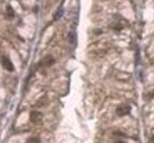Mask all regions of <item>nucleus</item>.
Masks as SVG:
<instances>
[{
	"mask_svg": "<svg viewBox=\"0 0 154 143\" xmlns=\"http://www.w3.org/2000/svg\"><path fill=\"white\" fill-rule=\"evenodd\" d=\"M54 64H55V58L51 55H48V56H45L42 61H39L38 66L39 67H49V66H51Z\"/></svg>",
	"mask_w": 154,
	"mask_h": 143,
	"instance_id": "1",
	"label": "nucleus"
},
{
	"mask_svg": "<svg viewBox=\"0 0 154 143\" xmlns=\"http://www.w3.org/2000/svg\"><path fill=\"white\" fill-rule=\"evenodd\" d=\"M131 110L132 109H131L129 105H119L116 108V115L120 116V117H122V116H126V115L131 114Z\"/></svg>",
	"mask_w": 154,
	"mask_h": 143,
	"instance_id": "2",
	"label": "nucleus"
},
{
	"mask_svg": "<svg viewBox=\"0 0 154 143\" xmlns=\"http://www.w3.org/2000/svg\"><path fill=\"white\" fill-rule=\"evenodd\" d=\"M42 120H43V114L40 111H37V110L31 111V114H30V121L31 122L37 124V123L42 122Z\"/></svg>",
	"mask_w": 154,
	"mask_h": 143,
	"instance_id": "3",
	"label": "nucleus"
},
{
	"mask_svg": "<svg viewBox=\"0 0 154 143\" xmlns=\"http://www.w3.org/2000/svg\"><path fill=\"white\" fill-rule=\"evenodd\" d=\"M1 65H2V67L4 69H6L7 71H10V72H12L13 70H14V66H13V63L11 61V59H8L7 57H1Z\"/></svg>",
	"mask_w": 154,
	"mask_h": 143,
	"instance_id": "4",
	"label": "nucleus"
},
{
	"mask_svg": "<svg viewBox=\"0 0 154 143\" xmlns=\"http://www.w3.org/2000/svg\"><path fill=\"white\" fill-rule=\"evenodd\" d=\"M5 16H6L7 19H13L14 18L16 13H14V10H13V7L11 5L6 6V13H5Z\"/></svg>",
	"mask_w": 154,
	"mask_h": 143,
	"instance_id": "5",
	"label": "nucleus"
},
{
	"mask_svg": "<svg viewBox=\"0 0 154 143\" xmlns=\"http://www.w3.org/2000/svg\"><path fill=\"white\" fill-rule=\"evenodd\" d=\"M76 40H77L76 33H75L74 31L70 32V33H69V43H70L71 45H76Z\"/></svg>",
	"mask_w": 154,
	"mask_h": 143,
	"instance_id": "6",
	"label": "nucleus"
},
{
	"mask_svg": "<svg viewBox=\"0 0 154 143\" xmlns=\"http://www.w3.org/2000/svg\"><path fill=\"white\" fill-rule=\"evenodd\" d=\"M63 12H64V10H63V7H59L57 10V12L55 13V16H54V20L56 21V20H58L62 16H63Z\"/></svg>",
	"mask_w": 154,
	"mask_h": 143,
	"instance_id": "7",
	"label": "nucleus"
},
{
	"mask_svg": "<svg viewBox=\"0 0 154 143\" xmlns=\"http://www.w3.org/2000/svg\"><path fill=\"white\" fill-rule=\"evenodd\" d=\"M26 143H40V139L37 136H32V137H29Z\"/></svg>",
	"mask_w": 154,
	"mask_h": 143,
	"instance_id": "8",
	"label": "nucleus"
},
{
	"mask_svg": "<svg viewBox=\"0 0 154 143\" xmlns=\"http://www.w3.org/2000/svg\"><path fill=\"white\" fill-rule=\"evenodd\" d=\"M151 142L154 143V135H153V136H152V139H151Z\"/></svg>",
	"mask_w": 154,
	"mask_h": 143,
	"instance_id": "9",
	"label": "nucleus"
},
{
	"mask_svg": "<svg viewBox=\"0 0 154 143\" xmlns=\"http://www.w3.org/2000/svg\"><path fill=\"white\" fill-rule=\"evenodd\" d=\"M115 143H125L123 141H117V142H115Z\"/></svg>",
	"mask_w": 154,
	"mask_h": 143,
	"instance_id": "10",
	"label": "nucleus"
}]
</instances>
